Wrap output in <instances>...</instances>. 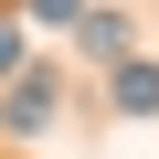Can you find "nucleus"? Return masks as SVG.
Returning a JSON list of instances; mask_svg holds the SVG:
<instances>
[{
    "mask_svg": "<svg viewBox=\"0 0 159 159\" xmlns=\"http://www.w3.org/2000/svg\"><path fill=\"white\" fill-rule=\"evenodd\" d=\"M0 127H21V138H43V127H53V74H21V96L0 106Z\"/></svg>",
    "mask_w": 159,
    "mask_h": 159,
    "instance_id": "nucleus-1",
    "label": "nucleus"
},
{
    "mask_svg": "<svg viewBox=\"0 0 159 159\" xmlns=\"http://www.w3.org/2000/svg\"><path fill=\"white\" fill-rule=\"evenodd\" d=\"M117 106L127 117H159V64H117Z\"/></svg>",
    "mask_w": 159,
    "mask_h": 159,
    "instance_id": "nucleus-2",
    "label": "nucleus"
},
{
    "mask_svg": "<svg viewBox=\"0 0 159 159\" xmlns=\"http://www.w3.org/2000/svg\"><path fill=\"white\" fill-rule=\"evenodd\" d=\"M74 32H85V53H106V64H127V11H85Z\"/></svg>",
    "mask_w": 159,
    "mask_h": 159,
    "instance_id": "nucleus-3",
    "label": "nucleus"
},
{
    "mask_svg": "<svg viewBox=\"0 0 159 159\" xmlns=\"http://www.w3.org/2000/svg\"><path fill=\"white\" fill-rule=\"evenodd\" d=\"M32 21H43V32H74V21H85V0H32Z\"/></svg>",
    "mask_w": 159,
    "mask_h": 159,
    "instance_id": "nucleus-4",
    "label": "nucleus"
},
{
    "mask_svg": "<svg viewBox=\"0 0 159 159\" xmlns=\"http://www.w3.org/2000/svg\"><path fill=\"white\" fill-rule=\"evenodd\" d=\"M11 64H21V32H0V74H11Z\"/></svg>",
    "mask_w": 159,
    "mask_h": 159,
    "instance_id": "nucleus-5",
    "label": "nucleus"
}]
</instances>
